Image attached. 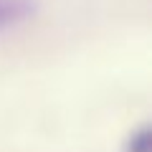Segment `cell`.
<instances>
[{"mask_svg": "<svg viewBox=\"0 0 152 152\" xmlns=\"http://www.w3.org/2000/svg\"><path fill=\"white\" fill-rule=\"evenodd\" d=\"M36 8V0H0V36L33 18Z\"/></svg>", "mask_w": 152, "mask_h": 152, "instance_id": "1", "label": "cell"}, {"mask_svg": "<svg viewBox=\"0 0 152 152\" xmlns=\"http://www.w3.org/2000/svg\"><path fill=\"white\" fill-rule=\"evenodd\" d=\"M124 152H152V134L147 127H140L137 132H132L127 140Z\"/></svg>", "mask_w": 152, "mask_h": 152, "instance_id": "2", "label": "cell"}]
</instances>
